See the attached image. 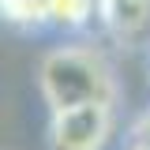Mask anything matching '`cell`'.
Masks as SVG:
<instances>
[{
  "label": "cell",
  "instance_id": "cell-1",
  "mask_svg": "<svg viewBox=\"0 0 150 150\" xmlns=\"http://www.w3.org/2000/svg\"><path fill=\"white\" fill-rule=\"evenodd\" d=\"M41 90L53 109H71L83 101H112L116 83H112L105 60L90 49L64 45L45 56L41 64Z\"/></svg>",
  "mask_w": 150,
  "mask_h": 150
},
{
  "label": "cell",
  "instance_id": "cell-2",
  "mask_svg": "<svg viewBox=\"0 0 150 150\" xmlns=\"http://www.w3.org/2000/svg\"><path fill=\"white\" fill-rule=\"evenodd\" d=\"M112 135V101H83L53 109L49 146L53 150H101Z\"/></svg>",
  "mask_w": 150,
  "mask_h": 150
},
{
  "label": "cell",
  "instance_id": "cell-3",
  "mask_svg": "<svg viewBox=\"0 0 150 150\" xmlns=\"http://www.w3.org/2000/svg\"><path fill=\"white\" fill-rule=\"evenodd\" d=\"M101 19L112 34L131 38L150 23V0H98Z\"/></svg>",
  "mask_w": 150,
  "mask_h": 150
},
{
  "label": "cell",
  "instance_id": "cell-4",
  "mask_svg": "<svg viewBox=\"0 0 150 150\" xmlns=\"http://www.w3.org/2000/svg\"><path fill=\"white\" fill-rule=\"evenodd\" d=\"M45 11L56 26H83L94 11V0H45Z\"/></svg>",
  "mask_w": 150,
  "mask_h": 150
},
{
  "label": "cell",
  "instance_id": "cell-5",
  "mask_svg": "<svg viewBox=\"0 0 150 150\" xmlns=\"http://www.w3.org/2000/svg\"><path fill=\"white\" fill-rule=\"evenodd\" d=\"M0 19L8 23H49L45 0H0Z\"/></svg>",
  "mask_w": 150,
  "mask_h": 150
},
{
  "label": "cell",
  "instance_id": "cell-6",
  "mask_svg": "<svg viewBox=\"0 0 150 150\" xmlns=\"http://www.w3.org/2000/svg\"><path fill=\"white\" fill-rule=\"evenodd\" d=\"M135 139H139V143H150V116L139 124V128H135Z\"/></svg>",
  "mask_w": 150,
  "mask_h": 150
},
{
  "label": "cell",
  "instance_id": "cell-7",
  "mask_svg": "<svg viewBox=\"0 0 150 150\" xmlns=\"http://www.w3.org/2000/svg\"><path fill=\"white\" fill-rule=\"evenodd\" d=\"M128 150H150V143H139V139H135V143H131Z\"/></svg>",
  "mask_w": 150,
  "mask_h": 150
}]
</instances>
